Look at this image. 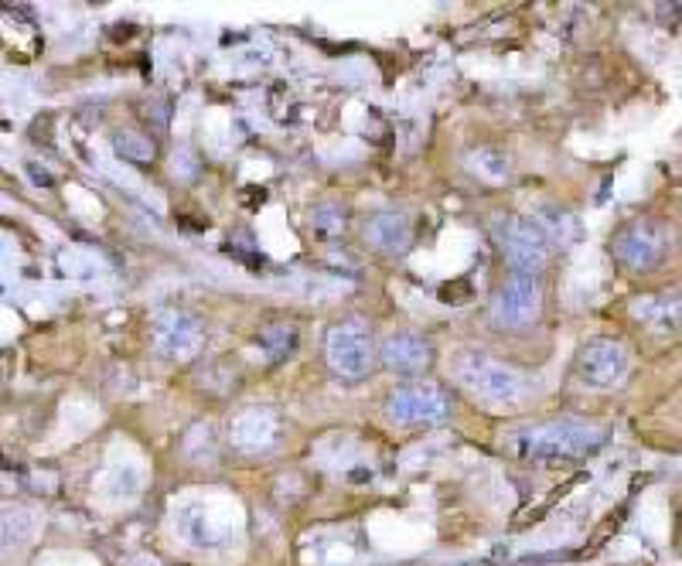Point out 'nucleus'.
I'll return each instance as SVG.
<instances>
[{
    "mask_svg": "<svg viewBox=\"0 0 682 566\" xmlns=\"http://www.w3.org/2000/svg\"><path fill=\"white\" fill-rule=\"evenodd\" d=\"M230 433H233V443L246 450V455H266L280 440V417L273 410H246L236 417Z\"/></svg>",
    "mask_w": 682,
    "mask_h": 566,
    "instance_id": "11",
    "label": "nucleus"
},
{
    "mask_svg": "<svg viewBox=\"0 0 682 566\" xmlns=\"http://www.w3.org/2000/svg\"><path fill=\"white\" fill-rule=\"evenodd\" d=\"M150 342H154V352L164 355V359H192L205 342V331L188 311L170 308V311L154 314Z\"/></svg>",
    "mask_w": 682,
    "mask_h": 566,
    "instance_id": "8",
    "label": "nucleus"
},
{
    "mask_svg": "<svg viewBox=\"0 0 682 566\" xmlns=\"http://www.w3.org/2000/svg\"><path fill=\"white\" fill-rule=\"evenodd\" d=\"M543 291H539V276L536 273H516L508 276L495 301H491V318L501 328H526L539 318Z\"/></svg>",
    "mask_w": 682,
    "mask_h": 566,
    "instance_id": "6",
    "label": "nucleus"
},
{
    "mask_svg": "<svg viewBox=\"0 0 682 566\" xmlns=\"http://www.w3.org/2000/svg\"><path fill=\"white\" fill-rule=\"evenodd\" d=\"M379 359L396 375H420L433 365V345L417 331H392L386 334Z\"/></svg>",
    "mask_w": 682,
    "mask_h": 566,
    "instance_id": "10",
    "label": "nucleus"
},
{
    "mask_svg": "<svg viewBox=\"0 0 682 566\" xmlns=\"http://www.w3.org/2000/svg\"><path fill=\"white\" fill-rule=\"evenodd\" d=\"M311 222H314V233L318 236H341V233L349 230V215H345V208H341V205H318Z\"/></svg>",
    "mask_w": 682,
    "mask_h": 566,
    "instance_id": "16",
    "label": "nucleus"
},
{
    "mask_svg": "<svg viewBox=\"0 0 682 566\" xmlns=\"http://www.w3.org/2000/svg\"><path fill=\"white\" fill-rule=\"evenodd\" d=\"M629 362H632L629 349L621 342H614V338H594V342L581 349L574 372L587 389H611L629 375Z\"/></svg>",
    "mask_w": 682,
    "mask_h": 566,
    "instance_id": "7",
    "label": "nucleus"
},
{
    "mask_svg": "<svg viewBox=\"0 0 682 566\" xmlns=\"http://www.w3.org/2000/svg\"><path fill=\"white\" fill-rule=\"evenodd\" d=\"M635 318H642L655 331H675L679 328V297L675 294L642 297V301H635Z\"/></svg>",
    "mask_w": 682,
    "mask_h": 566,
    "instance_id": "15",
    "label": "nucleus"
},
{
    "mask_svg": "<svg viewBox=\"0 0 682 566\" xmlns=\"http://www.w3.org/2000/svg\"><path fill=\"white\" fill-rule=\"evenodd\" d=\"M607 443V430L577 420H553V423H526L501 433V447L523 461L556 465V461H581Z\"/></svg>",
    "mask_w": 682,
    "mask_h": 566,
    "instance_id": "1",
    "label": "nucleus"
},
{
    "mask_svg": "<svg viewBox=\"0 0 682 566\" xmlns=\"http://www.w3.org/2000/svg\"><path fill=\"white\" fill-rule=\"evenodd\" d=\"M454 375H458V382L471 396H478L481 403H491V407H519L529 396V379L523 372H516L505 362H495L491 355H481V352H465L454 362Z\"/></svg>",
    "mask_w": 682,
    "mask_h": 566,
    "instance_id": "2",
    "label": "nucleus"
},
{
    "mask_svg": "<svg viewBox=\"0 0 682 566\" xmlns=\"http://www.w3.org/2000/svg\"><path fill=\"white\" fill-rule=\"evenodd\" d=\"M178 533L188 546L195 549H212L218 543H225V536H230V526H225L222 519H215L212 505H202V501H192L185 505L178 513Z\"/></svg>",
    "mask_w": 682,
    "mask_h": 566,
    "instance_id": "12",
    "label": "nucleus"
},
{
    "mask_svg": "<svg viewBox=\"0 0 682 566\" xmlns=\"http://www.w3.org/2000/svg\"><path fill=\"white\" fill-rule=\"evenodd\" d=\"M669 246V233L652 218H639L632 225H624L614 240V256L629 270H652Z\"/></svg>",
    "mask_w": 682,
    "mask_h": 566,
    "instance_id": "9",
    "label": "nucleus"
},
{
    "mask_svg": "<svg viewBox=\"0 0 682 566\" xmlns=\"http://www.w3.org/2000/svg\"><path fill=\"white\" fill-rule=\"evenodd\" d=\"M324 355L328 365L341 375V379H362L372 369L376 349H372V331L366 321H341L328 331L324 342Z\"/></svg>",
    "mask_w": 682,
    "mask_h": 566,
    "instance_id": "3",
    "label": "nucleus"
},
{
    "mask_svg": "<svg viewBox=\"0 0 682 566\" xmlns=\"http://www.w3.org/2000/svg\"><path fill=\"white\" fill-rule=\"evenodd\" d=\"M498 243L508 256V263L516 266V273H536L543 270V263L549 260L553 240L546 236V230L539 225V218H501L495 225Z\"/></svg>",
    "mask_w": 682,
    "mask_h": 566,
    "instance_id": "4",
    "label": "nucleus"
},
{
    "mask_svg": "<svg viewBox=\"0 0 682 566\" xmlns=\"http://www.w3.org/2000/svg\"><path fill=\"white\" fill-rule=\"evenodd\" d=\"M263 342L273 349L276 359H283V355H288V352L294 349L298 331H294V328H266V331H263Z\"/></svg>",
    "mask_w": 682,
    "mask_h": 566,
    "instance_id": "17",
    "label": "nucleus"
},
{
    "mask_svg": "<svg viewBox=\"0 0 682 566\" xmlns=\"http://www.w3.org/2000/svg\"><path fill=\"white\" fill-rule=\"evenodd\" d=\"M35 513L21 505L0 508V553H18L35 539Z\"/></svg>",
    "mask_w": 682,
    "mask_h": 566,
    "instance_id": "14",
    "label": "nucleus"
},
{
    "mask_svg": "<svg viewBox=\"0 0 682 566\" xmlns=\"http://www.w3.org/2000/svg\"><path fill=\"white\" fill-rule=\"evenodd\" d=\"M386 417L400 427H433L450 417V400L440 386H400L389 392Z\"/></svg>",
    "mask_w": 682,
    "mask_h": 566,
    "instance_id": "5",
    "label": "nucleus"
},
{
    "mask_svg": "<svg viewBox=\"0 0 682 566\" xmlns=\"http://www.w3.org/2000/svg\"><path fill=\"white\" fill-rule=\"evenodd\" d=\"M366 240L379 253H407L413 243V225L400 212H382L366 225Z\"/></svg>",
    "mask_w": 682,
    "mask_h": 566,
    "instance_id": "13",
    "label": "nucleus"
}]
</instances>
